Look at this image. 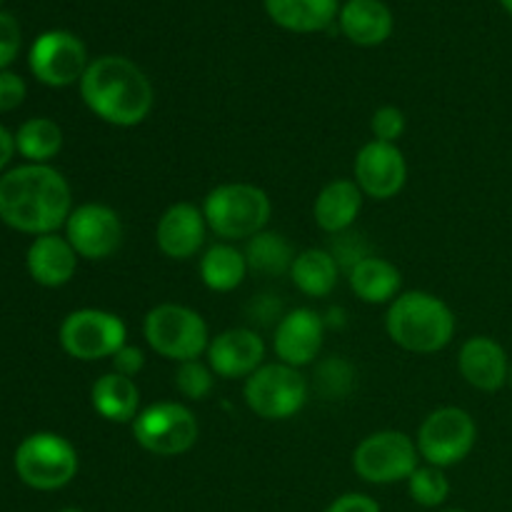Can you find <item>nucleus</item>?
Listing matches in <instances>:
<instances>
[{"instance_id": "nucleus-18", "label": "nucleus", "mask_w": 512, "mask_h": 512, "mask_svg": "<svg viewBox=\"0 0 512 512\" xmlns=\"http://www.w3.org/2000/svg\"><path fill=\"white\" fill-rule=\"evenodd\" d=\"M510 358L490 335H473L460 345L458 370L465 383L483 393H495L510 383Z\"/></svg>"}, {"instance_id": "nucleus-22", "label": "nucleus", "mask_w": 512, "mask_h": 512, "mask_svg": "<svg viewBox=\"0 0 512 512\" xmlns=\"http://www.w3.org/2000/svg\"><path fill=\"white\" fill-rule=\"evenodd\" d=\"M90 405L103 420L115 425H133L140 413V388L133 378L105 373L90 388Z\"/></svg>"}, {"instance_id": "nucleus-31", "label": "nucleus", "mask_w": 512, "mask_h": 512, "mask_svg": "<svg viewBox=\"0 0 512 512\" xmlns=\"http://www.w3.org/2000/svg\"><path fill=\"white\" fill-rule=\"evenodd\" d=\"M315 383L325 398H343L353 388V368L345 360L330 358L315 370Z\"/></svg>"}, {"instance_id": "nucleus-29", "label": "nucleus", "mask_w": 512, "mask_h": 512, "mask_svg": "<svg viewBox=\"0 0 512 512\" xmlns=\"http://www.w3.org/2000/svg\"><path fill=\"white\" fill-rule=\"evenodd\" d=\"M408 493L420 508H440L450 498V480L443 468L418 465V470L408 478Z\"/></svg>"}, {"instance_id": "nucleus-10", "label": "nucleus", "mask_w": 512, "mask_h": 512, "mask_svg": "<svg viewBox=\"0 0 512 512\" xmlns=\"http://www.w3.org/2000/svg\"><path fill=\"white\" fill-rule=\"evenodd\" d=\"M418 445L400 430H378L355 445L353 470L360 480L370 485L408 483L418 470Z\"/></svg>"}, {"instance_id": "nucleus-37", "label": "nucleus", "mask_w": 512, "mask_h": 512, "mask_svg": "<svg viewBox=\"0 0 512 512\" xmlns=\"http://www.w3.org/2000/svg\"><path fill=\"white\" fill-rule=\"evenodd\" d=\"M13 153H15V135L10 133L8 128L0 125V173L8 168V163L13 160Z\"/></svg>"}, {"instance_id": "nucleus-13", "label": "nucleus", "mask_w": 512, "mask_h": 512, "mask_svg": "<svg viewBox=\"0 0 512 512\" xmlns=\"http://www.w3.org/2000/svg\"><path fill=\"white\" fill-rule=\"evenodd\" d=\"M123 220L110 205L83 203L73 208L65 223V238L73 245L78 258L108 260L123 245Z\"/></svg>"}, {"instance_id": "nucleus-42", "label": "nucleus", "mask_w": 512, "mask_h": 512, "mask_svg": "<svg viewBox=\"0 0 512 512\" xmlns=\"http://www.w3.org/2000/svg\"><path fill=\"white\" fill-rule=\"evenodd\" d=\"M0 3H3V0H0Z\"/></svg>"}, {"instance_id": "nucleus-35", "label": "nucleus", "mask_w": 512, "mask_h": 512, "mask_svg": "<svg viewBox=\"0 0 512 512\" xmlns=\"http://www.w3.org/2000/svg\"><path fill=\"white\" fill-rule=\"evenodd\" d=\"M110 363H113L115 373L128 375V378H135V375H138L140 370L145 368V353L140 348H135V345L125 343L123 348H120L118 353L110 358Z\"/></svg>"}, {"instance_id": "nucleus-19", "label": "nucleus", "mask_w": 512, "mask_h": 512, "mask_svg": "<svg viewBox=\"0 0 512 512\" xmlns=\"http://www.w3.org/2000/svg\"><path fill=\"white\" fill-rule=\"evenodd\" d=\"M30 278L43 288H63L78 270V253L58 233L38 235L25 253Z\"/></svg>"}, {"instance_id": "nucleus-6", "label": "nucleus", "mask_w": 512, "mask_h": 512, "mask_svg": "<svg viewBox=\"0 0 512 512\" xmlns=\"http://www.w3.org/2000/svg\"><path fill=\"white\" fill-rule=\"evenodd\" d=\"M13 465L28 488L50 493L60 490L78 475V450L58 433H33L15 448Z\"/></svg>"}, {"instance_id": "nucleus-26", "label": "nucleus", "mask_w": 512, "mask_h": 512, "mask_svg": "<svg viewBox=\"0 0 512 512\" xmlns=\"http://www.w3.org/2000/svg\"><path fill=\"white\" fill-rule=\"evenodd\" d=\"M200 280L213 293H233L248 275V258L233 243H215L200 258Z\"/></svg>"}, {"instance_id": "nucleus-38", "label": "nucleus", "mask_w": 512, "mask_h": 512, "mask_svg": "<svg viewBox=\"0 0 512 512\" xmlns=\"http://www.w3.org/2000/svg\"><path fill=\"white\" fill-rule=\"evenodd\" d=\"M500 5H503V8L512 15V0H500Z\"/></svg>"}, {"instance_id": "nucleus-36", "label": "nucleus", "mask_w": 512, "mask_h": 512, "mask_svg": "<svg viewBox=\"0 0 512 512\" xmlns=\"http://www.w3.org/2000/svg\"><path fill=\"white\" fill-rule=\"evenodd\" d=\"M323 512H383L378 500H373L365 493H345L335 498Z\"/></svg>"}, {"instance_id": "nucleus-20", "label": "nucleus", "mask_w": 512, "mask_h": 512, "mask_svg": "<svg viewBox=\"0 0 512 512\" xmlns=\"http://www.w3.org/2000/svg\"><path fill=\"white\" fill-rule=\"evenodd\" d=\"M363 190L358 183L350 178L330 180L323 185L313 203V218L320 230L330 235H340L348 228H353L358 220L360 210H363Z\"/></svg>"}, {"instance_id": "nucleus-5", "label": "nucleus", "mask_w": 512, "mask_h": 512, "mask_svg": "<svg viewBox=\"0 0 512 512\" xmlns=\"http://www.w3.org/2000/svg\"><path fill=\"white\" fill-rule=\"evenodd\" d=\"M143 335L153 353L173 363L198 360L210 345V330L203 315L178 303L150 308L143 320Z\"/></svg>"}, {"instance_id": "nucleus-41", "label": "nucleus", "mask_w": 512, "mask_h": 512, "mask_svg": "<svg viewBox=\"0 0 512 512\" xmlns=\"http://www.w3.org/2000/svg\"><path fill=\"white\" fill-rule=\"evenodd\" d=\"M510 385H512V365H510Z\"/></svg>"}, {"instance_id": "nucleus-4", "label": "nucleus", "mask_w": 512, "mask_h": 512, "mask_svg": "<svg viewBox=\"0 0 512 512\" xmlns=\"http://www.w3.org/2000/svg\"><path fill=\"white\" fill-rule=\"evenodd\" d=\"M203 215L208 230L225 243L250 240L263 233L273 215L268 193L253 183H223L210 190L203 200Z\"/></svg>"}, {"instance_id": "nucleus-40", "label": "nucleus", "mask_w": 512, "mask_h": 512, "mask_svg": "<svg viewBox=\"0 0 512 512\" xmlns=\"http://www.w3.org/2000/svg\"><path fill=\"white\" fill-rule=\"evenodd\" d=\"M443 512H468V510H460V508H450V510H443Z\"/></svg>"}, {"instance_id": "nucleus-7", "label": "nucleus", "mask_w": 512, "mask_h": 512, "mask_svg": "<svg viewBox=\"0 0 512 512\" xmlns=\"http://www.w3.org/2000/svg\"><path fill=\"white\" fill-rule=\"evenodd\" d=\"M310 385L298 368L285 363H263L250 378H245L243 398L250 413L258 418L290 420L305 408Z\"/></svg>"}, {"instance_id": "nucleus-24", "label": "nucleus", "mask_w": 512, "mask_h": 512, "mask_svg": "<svg viewBox=\"0 0 512 512\" xmlns=\"http://www.w3.org/2000/svg\"><path fill=\"white\" fill-rule=\"evenodd\" d=\"M270 20L290 33H318L340 13V0H265Z\"/></svg>"}, {"instance_id": "nucleus-15", "label": "nucleus", "mask_w": 512, "mask_h": 512, "mask_svg": "<svg viewBox=\"0 0 512 512\" xmlns=\"http://www.w3.org/2000/svg\"><path fill=\"white\" fill-rule=\"evenodd\" d=\"M325 320L313 308H295L280 318L273 333V350L280 363L305 368L323 350Z\"/></svg>"}, {"instance_id": "nucleus-34", "label": "nucleus", "mask_w": 512, "mask_h": 512, "mask_svg": "<svg viewBox=\"0 0 512 512\" xmlns=\"http://www.w3.org/2000/svg\"><path fill=\"white\" fill-rule=\"evenodd\" d=\"M25 93H28V88H25V80L18 73H10V70L0 73V113H10V110L20 108Z\"/></svg>"}, {"instance_id": "nucleus-1", "label": "nucleus", "mask_w": 512, "mask_h": 512, "mask_svg": "<svg viewBox=\"0 0 512 512\" xmlns=\"http://www.w3.org/2000/svg\"><path fill=\"white\" fill-rule=\"evenodd\" d=\"M73 193L53 165L25 163L0 175V220L28 235H50L68 223Z\"/></svg>"}, {"instance_id": "nucleus-12", "label": "nucleus", "mask_w": 512, "mask_h": 512, "mask_svg": "<svg viewBox=\"0 0 512 512\" xmlns=\"http://www.w3.org/2000/svg\"><path fill=\"white\" fill-rule=\"evenodd\" d=\"M35 78L50 88H68L80 83L88 70V50L78 35L68 30H48L33 43L28 55Z\"/></svg>"}, {"instance_id": "nucleus-2", "label": "nucleus", "mask_w": 512, "mask_h": 512, "mask_svg": "<svg viewBox=\"0 0 512 512\" xmlns=\"http://www.w3.org/2000/svg\"><path fill=\"white\" fill-rule=\"evenodd\" d=\"M78 85L85 108L113 128H135L153 113V83L143 68L123 55L90 60Z\"/></svg>"}, {"instance_id": "nucleus-25", "label": "nucleus", "mask_w": 512, "mask_h": 512, "mask_svg": "<svg viewBox=\"0 0 512 512\" xmlns=\"http://www.w3.org/2000/svg\"><path fill=\"white\" fill-rule=\"evenodd\" d=\"M340 265L330 250L308 248L295 255L290 265V280L308 298H328L338 285Z\"/></svg>"}, {"instance_id": "nucleus-39", "label": "nucleus", "mask_w": 512, "mask_h": 512, "mask_svg": "<svg viewBox=\"0 0 512 512\" xmlns=\"http://www.w3.org/2000/svg\"><path fill=\"white\" fill-rule=\"evenodd\" d=\"M60 512H83V510H78V508H65V510H60Z\"/></svg>"}, {"instance_id": "nucleus-3", "label": "nucleus", "mask_w": 512, "mask_h": 512, "mask_svg": "<svg viewBox=\"0 0 512 512\" xmlns=\"http://www.w3.org/2000/svg\"><path fill=\"white\" fill-rule=\"evenodd\" d=\"M385 333L408 353H440L455 338V313L438 295L408 290L388 305Z\"/></svg>"}, {"instance_id": "nucleus-33", "label": "nucleus", "mask_w": 512, "mask_h": 512, "mask_svg": "<svg viewBox=\"0 0 512 512\" xmlns=\"http://www.w3.org/2000/svg\"><path fill=\"white\" fill-rule=\"evenodd\" d=\"M20 25L13 15L0 13V73L18 58Z\"/></svg>"}, {"instance_id": "nucleus-8", "label": "nucleus", "mask_w": 512, "mask_h": 512, "mask_svg": "<svg viewBox=\"0 0 512 512\" xmlns=\"http://www.w3.org/2000/svg\"><path fill=\"white\" fill-rule=\"evenodd\" d=\"M133 438L145 453L158 458H178L190 453L198 443L200 425L193 410L183 403L163 400L138 413L133 420Z\"/></svg>"}, {"instance_id": "nucleus-14", "label": "nucleus", "mask_w": 512, "mask_h": 512, "mask_svg": "<svg viewBox=\"0 0 512 512\" xmlns=\"http://www.w3.org/2000/svg\"><path fill=\"white\" fill-rule=\"evenodd\" d=\"M353 180L368 198L390 200L408 183V160L395 143L370 140L355 155Z\"/></svg>"}, {"instance_id": "nucleus-23", "label": "nucleus", "mask_w": 512, "mask_h": 512, "mask_svg": "<svg viewBox=\"0 0 512 512\" xmlns=\"http://www.w3.org/2000/svg\"><path fill=\"white\" fill-rule=\"evenodd\" d=\"M350 290L358 300L368 305H390L400 295L403 275L390 260L378 255H365L358 263L350 265L348 273Z\"/></svg>"}, {"instance_id": "nucleus-21", "label": "nucleus", "mask_w": 512, "mask_h": 512, "mask_svg": "<svg viewBox=\"0 0 512 512\" xmlns=\"http://www.w3.org/2000/svg\"><path fill=\"white\" fill-rule=\"evenodd\" d=\"M338 20L345 38L360 48L383 45L393 33V13L383 0H348Z\"/></svg>"}, {"instance_id": "nucleus-27", "label": "nucleus", "mask_w": 512, "mask_h": 512, "mask_svg": "<svg viewBox=\"0 0 512 512\" xmlns=\"http://www.w3.org/2000/svg\"><path fill=\"white\" fill-rule=\"evenodd\" d=\"M63 148V130L50 118H30L15 133V150L28 163L48 165Z\"/></svg>"}, {"instance_id": "nucleus-30", "label": "nucleus", "mask_w": 512, "mask_h": 512, "mask_svg": "<svg viewBox=\"0 0 512 512\" xmlns=\"http://www.w3.org/2000/svg\"><path fill=\"white\" fill-rule=\"evenodd\" d=\"M218 375L210 370L208 363L200 360H185L175 368V388L188 400H205L213 393V385Z\"/></svg>"}, {"instance_id": "nucleus-9", "label": "nucleus", "mask_w": 512, "mask_h": 512, "mask_svg": "<svg viewBox=\"0 0 512 512\" xmlns=\"http://www.w3.org/2000/svg\"><path fill=\"white\" fill-rule=\"evenodd\" d=\"M58 340L60 348L75 360H83V363L110 360L128 343V325L110 310L80 308L65 315Z\"/></svg>"}, {"instance_id": "nucleus-17", "label": "nucleus", "mask_w": 512, "mask_h": 512, "mask_svg": "<svg viewBox=\"0 0 512 512\" xmlns=\"http://www.w3.org/2000/svg\"><path fill=\"white\" fill-rule=\"evenodd\" d=\"M208 223L203 208L193 203H173L165 208L155 225V243L158 250L170 260H190L203 250Z\"/></svg>"}, {"instance_id": "nucleus-32", "label": "nucleus", "mask_w": 512, "mask_h": 512, "mask_svg": "<svg viewBox=\"0 0 512 512\" xmlns=\"http://www.w3.org/2000/svg\"><path fill=\"white\" fill-rule=\"evenodd\" d=\"M405 125H408V120H405L403 110L395 108V105H383L370 118V133H373V140L398 145V140L405 133Z\"/></svg>"}, {"instance_id": "nucleus-28", "label": "nucleus", "mask_w": 512, "mask_h": 512, "mask_svg": "<svg viewBox=\"0 0 512 512\" xmlns=\"http://www.w3.org/2000/svg\"><path fill=\"white\" fill-rule=\"evenodd\" d=\"M243 253L248 258V268L268 275L290 273V265L295 260V253L288 240H285V235L268 233V230L250 238Z\"/></svg>"}, {"instance_id": "nucleus-16", "label": "nucleus", "mask_w": 512, "mask_h": 512, "mask_svg": "<svg viewBox=\"0 0 512 512\" xmlns=\"http://www.w3.org/2000/svg\"><path fill=\"white\" fill-rule=\"evenodd\" d=\"M210 370L223 380L250 378L265 360V343L255 330L228 328L210 338L205 350Z\"/></svg>"}, {"instance_id": "nucleus-11", "label": "nucleus", "mask_w": 512, "mask_h": 512, "mask_svg": "<svg viewBox=\"0 0 512 512\" xmlns=\"http://www.w3.org/2000/svg\"><path fill=\"white\" fill-rule=\"evenodd\" d=\"M475 443H478V425L473 415L455 405L433 410L420 423L418 438H415L420 458L443 470L463 463L473 453Z\"/></svg>"}]
</instances>
